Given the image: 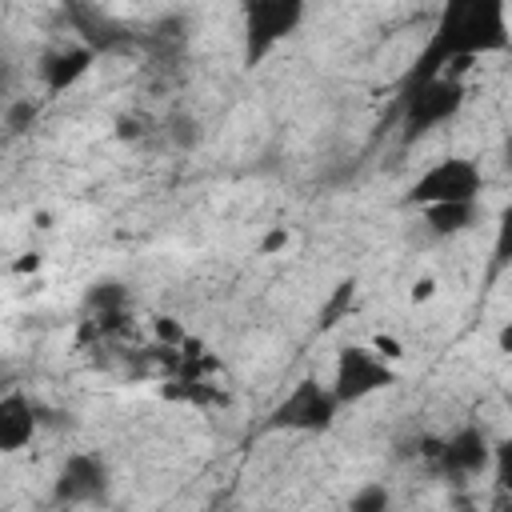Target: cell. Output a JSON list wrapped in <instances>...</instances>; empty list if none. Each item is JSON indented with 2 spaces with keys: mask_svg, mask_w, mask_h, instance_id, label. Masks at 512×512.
<instances>
[{
  "mask_svg": "<svg viewBox=\"0 0 512 512\" xmlns=\"http://www.w3.org/2000/svg\"><path fill=\"white\" fill-rule=\"evenodd\" d=\"M396 376H400L396 364L384 360V356L364 340V344H340V352H336V360H332V380H328V384H332L336 400L348 408V404H360V400H368V396L392 388Z\"/></svg>",
  "mask_w": 512,
  "mask_h": 512,
  "instance_id": "8992f818",
  "label": "cell"
},
{
  "mask_svg": "<svg viewBox=\"0 0 512 512\" xmlns=\"http://www.w3.org/2000/svg\"><path fill=\"white\" fill-rule=\"evenodd\" d=\"M432 296H436V280H432V276L412 280V292H408V300H412V304H428Z\"/></svg>",
  "mask_w": 512,
  "mask_h": 512,
  "instance_id": "7402d4cb",
  "label": "cell"
},
{
  "mask_svg": "<svg viewBox=\"0 0 512 512\" xmlns=\"http://www.w3.org/2000/svg\"><path fill=\"white\" fill-rule=\"evenodd\" d=\"M492 476H496V488L512 496V436L492 440Z\"/></svg>",
  "mask_w": 512,
  "mask_h": 512,
  "instance_id": "9a60e30c",
  "label": "cell"
},
{
  "mask_svg": "<svg viewBox=\"0 0 512 512\" xmlns=\"http://www.w3.org/2000/svg\"><path fill=\"white\" fill-rule=\"evenodd\" d=\"M304 16H308V0H240L244 68L264 64L284 40H292Z\"/></svg>",
  "mask_w": 512,
  "mask_h": 512,
  "instance_id": "3957f363",
  "label": "cell"
},
{
  "mask_svg": "<svg viewBox=\"0 0 512 512\" xmlns=\"http://www.w3.org/2000/svg\"><path fill=\"white\" fill-rule=\"evenodd\" d=\"M384 360H392V364H400L404 360V340L396 336V332H372V340H368Z\"/></svg>",
  "mask_w": 512,
  "mask_h": 512,
  "instance_id": "d6986e66",
  "label": "cell"
},
{
  "mask_svg": "<svg viewBox=\"0 0 512 512\" xmlns=\"http://www.w3.org/2000/svg\"><path fill=\"white\" fill-rule=\"evenodd\" d=\"M508 48H512L508 0H440L428 40L416 52L404 84H420L440 72H460L476 56H496Z\"/></svg>",
  "mask_w": 512,
  "mask_h": 512,
  "instance_id": "6da1fadb",
  "label": "cell"
},
{
  "mask_svg": "<svg viewBox=\"0 0 512 512\" xmlns=\"http://www.w3.org/2000/svg\"><path fill=\"white\" fill-rule=\"evenodd\" d=\"M464 100H468V88H464L460 72H440L432 80L404 84V92H400V140L412 144V140L428 136L432 128L456 120Z\"/></svg>",
  "mask_w": 512,
  "mask_h": 512,
  "instance_id": "7a4b0ae2",
  "label": "cell"
},
{
  "mask_svg": "<svg viewBox=\"0 0 512 512\" xmlns=\"http://www.w3.org/2000/svg\"><path fill=\"white\" fill-rule=\"evenodd\" d=\"M352 300H356V280H344V284L332 292V300L324 304V312H320V328H332V324H340V316L352 308Z\"/></svg>",
  "mask_w": 512,
  "mask_h": 512,
  "instance_id": "2e32d148",
  "label": "cell"
},
{
  "mask_svg": "<svg viewBox=\"0 0 512 512\" xmlns=\"http://www.w3.org/2000/svg\"><path fill=\"white\" fill-rule=\"evenodd\" d=\"M288 244H292V228H284V224H280V228H268V232L260 236L256 252H260V256H276V252H284Z\"/></svg>",
  "mask_w": 512,
  "mask_h": 512,
  "instance_id": "ffe728a7",
  "label": "cell"
},
{
  "mask_svg": "<svg viewBox=\"0 0 512 512\" xmlns=\"http://www.w3.org/2000/svg\"><path fill=\"white\" fill-rule=\"evenodd\" d=\"M500 164L512 172V132H508V136H504V144H500Z\"/></svg>",
  "mask_w": 512,
  "mask_h": 512,
  "instance_id": "d4e9b609",
  "label": "cell"
},
{
  "mask_svg": "<svg viewBox=\"0 0 512 512\" xmlns=\"http://www.w3.org/2000/svg\"><path fill=\"white\" fill-rule=\"evenodd\" d=\"M40 268V252H24V260H16V272H36Z\"/></svg>",
  "mask_w": 512,
  "mask_h": 512,
  "instance_id": "cb8c5ba5",
  "label": "cell"
},
{
  "mask_svg": "<svg viewBox=\"0 0 512 512\" xmlns=\"http://www.w3.org/2000/svg\"><path fill=\"white\" fill-rule=\"evenodd\" d=\"M496 348H500L504 356H512V320L500 324V332H496Z\"/></svg>",
  "mask_w": 512,
  "mask_h": 512,
  "instance_id": "603a6c76",
  "label": "cell"
},
{
  "mask_svg": "<svg viewBox=\"0 0 512 512\" xmlns=\"http://www.w3.org/2000/svg\"><path fill=\"white\" fill-rule=\"evenodd\" d=\"M36 428H40L36 404H32L20 388L4 392V396H0V452H20V448H28L32 436H36Z\"/></svg>",
  "mask_w": 512,
  "mask_h": 512,
  "instance_id": "9c48e42d",
  "label": "cell"
},
{
  "mask_svg": "<svg viewBox=\"0 0 512 512\" xmlns=\"http://www.w3.org/2000/svg\"><path fill=\"white\" fill-rule=\"evenodd\" d=\"M112 496V468L100 452H68L56 480L52 500L56 504H108Z\"/></svg>",
  "mask_w": 512,
  "mask_h": 512,
  "instance_id": "52a82bcc",
  "label": "cell"
},
{
  "mask_svg": "<svg viewBox=\"0 0 512 512\" xmlns=\"http://www.w3.org/2000/svg\"><path fill=\"white\" fill-rule=\"evenodd\" d=\"M164 136L180 148V152H192L196 144H200V120L192 116V112H176V116H168V128H164Z\"/></svg>",
  "mask_w": 512,
  "mask_h": 512,
  "instance_id": "5bb4252c",
  "label": "cell"
},
{
  "mask_svg": "<svg viewBox=\"0 0 512 512\" xmlns=\"http://www.w3.org/2000/svg\"><path fill=\"white\" fill-rule=\"evenodd\" d=\"M476 220H480V200H456V204H432V208H424V224L440 240L468 232Z\"/></svg>",
  "mask_w": 512,
  "mask_h": 512,
  "instance_id": "8fae6325",
  "label": "cell"
},
{
  "mask_svg": "<svg viewBox=\"0 0 512 512\" xmlns=\"http://www.w3.org/2000/svg\"><path fill=\"white\" fill-rule=\"evenodd\" d=\"M84 308H92L96 316H120L128 308V288L120 280H100L84 292Z\"/></svg>",
  "mask_w": 512,
  "mask_h": 512,
  "instance_id": "7c38bea8",
  "label": "cell"
},
{
  "mask_svg": "<svg viewBox=\"0 0 512 512\" xmlns=\"http://www.w3.org/2000/svg\"><path fill=\"white\" fill-rule=\"evenodd\" d=\"M512 268V204L496 212V232H492V256H488V276H500Z\"/></svg>",
  "mask_w": 512,
  "mask_h": 512,
  "instance_id": "4fadbf2b",
  "label": "cell"
},
{
  "mask_svg": "<svg viewBox=\"0 0 512 512\" xmlns=\"http://www.w3.org/2000/svg\"><path fill=\"white\" fill-rule=\"evenodd\" d=\"M484 192V172L468 156H440L428 164L404 192L408 208H432V204H456V200H480Z\"/></svg>",
  "mask_w": 512,
  "mask_h": 512,
  "instance_id": "5b68a950",
  "label": "cell"
},
{
  "mask_svg": "<svg viewBox=\"0 0 512 512\" xmlns=\"http://www.w3.org/2000/svg\"><path fill=\"white\" fill-rule=\"evenodd\" d=\"M92 64H96V52H92V48H84V44H68V48H56V52L44 56V64H40V80H44V88H48L52 96H60V92L76 88V84L92 72Z\"/></svg>",
  "mask_w": 512,
  "mask_h": 512,
  "instance_id": "30bf717a",
  "label": "cell"
},
{
  "mask_svg": "<svg viewBox=\"0 0 512 512\" xmlns=\"http://www.w3.org/2000/svg\"><path fill=\"white\" fill-rule=\"evenodd\" d=\"M432 460H436V468L444 476H456V480L480 476L484 468H492V440H488L484 428L464 424V428H456L448 440H440L432 448Z\"/></svg>",
  "mask_w": 512,
  "mask_h": 512,
  "instance_id": "ba28073f",
  "label": "cell"
},
{
  "mask_svg": "<svg viewBox=\"0 0 512 512\" xmlns=\"http://www.w3.org/2000/svg\"><path fill=\"white\" fill-rule=\"evenodd\" d=\"M152 328H156V336H160V340H168V344H184V328H180L172 316H156V324H152Z\"/></svg>",
  "mask_w": 512,
  "mask_h": 512,
  "instance_id": "44dd1931",
  "label": "cell"
},
{
  "mask_svg": "<svg viewBox=\"0 0 512 512\" xmlns=\"http://www.w3.org/2000/svg\"><path fill=\"white\" fill-rule=\"evenodd\" d=\"M340 400L332 392V384H324L320 376H300L264 416V432H328L340 416Z\"/></svg>",
  "mask_w": 512,
  "mask_h": 512,
  "instance_id": "277c9868",
  "label": "cell"
},
{
  "mask_svg": "<svg viewBox=\"0 0 512 512\" xmlns=\"http://www.w3.org/2000/svg\"><path fill=\"white\" fill-rule=\"evenodd\" d=\"M32 120H36V104H32V100H12V104L4 108V124H8V132H12V136L28 132V128H32Z\"/></svg>",
  "mask_w": 512,
  "mask_h": 512,
  "instance_id": "ac0fdd59",
  "label": "cell"
},
{
  "mask_svg": "<svg viewBox=\"0 0 512 512\" xmlns=\"http://www.w3.org/2000/svg\"><path fill=\"white\" fill-rule=\"evenodd\" d=\"M388 504H392V492H388L384 484H364V488L352 492V500H348L352 512H384Z\"/></svg>",
  "mask_w": 512,
  "mask_h": 512,
  "instance_id": "e0dca14e",
  "label": "cell"
},
{
  "mask_svg": "<svg viewBox=\"0 0 512 512\" xmlns=\"http://www.w3.org/2000/svg\"><path fill=\"white\" fill-rule=\"evenodd\" d=\"M116 128H120V136H128V140H136V136H140V128H136V120H120Z\"/></svg>",
  "mask_w": 512,
  "mask_h": 512,
  "instance_id": "484cf974",
  "label": "cell"
},
{
  "mask_svg": "<svg viewBox=\"0 0 512 512\" xmlns=\"http://www.w3.org/2000/svg\"><path fill=\"white\" fill-rule=\"evenodd\" d=\"M508 408H512V396H508Z\"/></svg>",
  "mask_w": 512,
  "mask_h": 512,
  "instance_id": "4316f807",
  "label": "cell"
}]
</instances>
